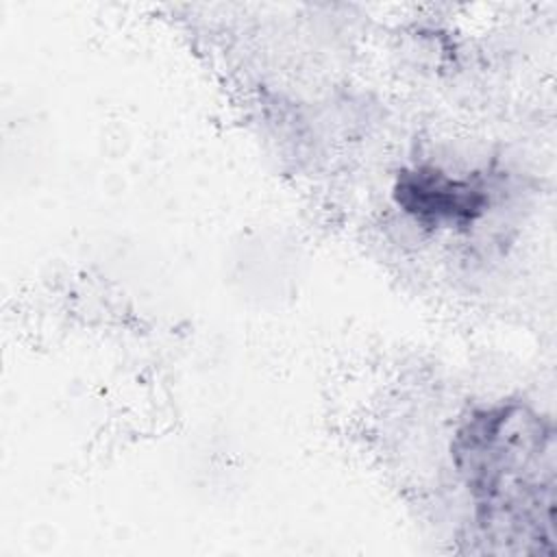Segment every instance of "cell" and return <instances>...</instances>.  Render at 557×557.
Wrapping results in <instances>:
<instances>
[{
    "mask_svg": "<svg viewBox=\"0 0 557 557\" xmlns=\"http://www.w3.org/2000/svg\"><path fill=\"white\" fill-rule=\"evenodd\" d=\"M396 198L405 211L433 222L472 220L483 207V196L474 185L448 178L435 170L400 174Z\"/></svg>",
    "mask_w": 557,
    "mask_h": 557,
    "instance_id": "1",
    "label": "cell"
}]
</instances>
